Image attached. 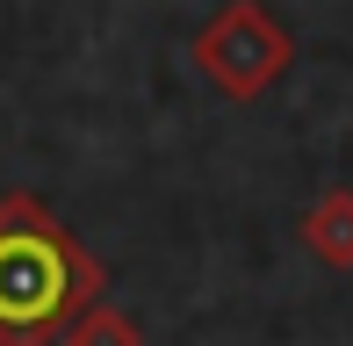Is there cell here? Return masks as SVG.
<instances>
[{"label":"cell","mask_w":353,"mask_h":346,"mask_svg":"<svg viewBox=\"0 0 353 346\" xmlns=\"http://www.w3.org/2000/svg\"><path fill=\"white\" fill-rule=\"evenodd\" d=\"M65 346H144V332H137L130 310H116L108 296H94V303L65 325Z\"/></svg>","instance_id":"277c9868"},{"label":"cell","mask_w":353,"mask_h":346,"mask_svg":"<svg viewBox=\"0 0 353 346\" xmlns=\"http://www.w3.org/2000/svg\"><path fill=\"white\" fill-rule=\"evenodd\" d=\"M188 58L202 65L223 101H260L267 87L296 65V37L267 0H223L210 22L188 37Z\"/></svg>","instance_id":"7a4b0ae2"},{"label":"cell","mask_w":353,"mask_h":346,"mask_svg":"<svg viewBox=\"0 0 353 346\" xmlns=\"http://www.w3.org/2000/svg\"><path fill=\"white\" fill-rule=\"evenodd\" d=\"M303 253H310L317 267H353V187L346 181H325L310 195V210H303Z\"/></svg>","instance_id":"3957f363"},{"label":"cell","mask_w":353,"mask_h":346,"mask_svg":"<svg viewBox=\"0 0 353 346\" xmlns=\"http://www.w3.org/2000/svg\"><path fill=\"white\" fill-rule=\"evenodd\" d=\"M108 296V267L43 195H0V346H58L79 310Z\"/></svg>","instance_id":"6da1fadb"}]
</instances>
